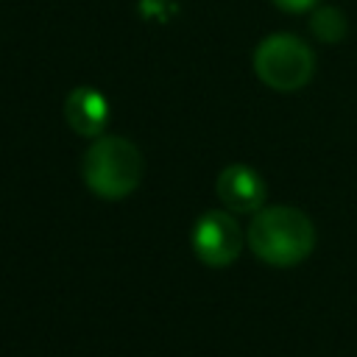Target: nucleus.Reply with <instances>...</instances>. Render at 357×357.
<instances>
[{"mask_svg": "<svg viewBox=\"0 0 357 357\" xmlns=\"http://www.w3.org/2000/svg\"><path fill=\"white\" fill-rule=\"evenodd\" d=\"M273 3L284 11H307L310 6H315V0H273Z\"/></svg>", "mask_w": 357, "mask_h": 357, "instance_id": "obj_8", "label": "nucleus"}, {"mask_svg": "<svg viewBox=\"0 0 357 357\" xmlns=\"http://www.w3.org/2000/svg\"><path fill=\"white\" fill-rule=\"evenodd\" d=\"M81 176L98 198H126L142 178V153L126 137L100 134L81 159Z\"/></svg>", "mask_w": 357, "mask_h": 357, "instance_id": "obj_2", "label": "nucleus"}, {"mask_svg": "<svg viewBox=\"0 0 357 357\" xmlns=\"http://www.w3.org/2000/svg\"><path fill=\"white\" fill-rule=\"evenodd\" d=\"M312 31L324 42H337L346 33V20H343V14L337 8H321L312 17Z\"/></svg>", "mask_w": 357, "mask_h": 357, "instance_id": "obj_7", "label": "nucleus"}, {"mask_svg": "<svg viewBox=\"0 0 357 357\" xmlns=\"http://www.w3.org/2000/svg\"><path fill=\"white\" fill-rule=\"evenodd\" d=\"M315 70L312 50L293 33H273L254 50V73L276 92H296L307 86Z\"/></svg>", "mask_w": 357, "mask_h": 357, "instance_id": "obj_3", "label": "nucleus"}, {"mask_svg": "<svg viewBox=\"0 0 357 357\" xmlns=\"http://www.w3.org/2000/svg\"><path fill=\"white\" fill-rule=\"evenodd\" d=\"M240 245H243V234L229 212L212 209L201 215L198 223L192 226V248L198 259L212 268L231 265L240 254Z\"/></svg>", "mask_w": 357, "mask_h": 357, "instance_id": "obj_4", "label": "nucleus"}, {"mask_svg": "<svg viewBox=\"0 0 357 357\" xmlns=\"http://www.w3.org/2000/svg\"><path fill=\"white\" fill-rule=\"evenodd\" d=\"M248 245L262 262L290 268L310 257L315 245V226L296 206H265L248 226Z\"/></svg>", "mask_w": 357, "mask_h": 357, "instance_id": "obj_1", "label": "nucleus"}, {"mask_svg": "<svg viewBox=\"0 0 357 357\" xmlns=\"http://www.w3.org/2000/svg\"><path fill=\"white\" fill-rule=\"evenodd\" d=\"M64 120L75 134L100 137L109 120V103L95 86H75L64 100Z\"/></svg>", "mask_w": 357, "mask_h": 357, "instance_id": "obj_6", "label": "nucleus"}, {"mask_svg": "<svg viewBox=\"0 0 357 357\" xmlns=\"http://www.w3.org/2000/svg\"><path fill=\"white\" fill-rule=\"evenodd\" d=\"M215 192L231 212H259L265 201V184L259 173L245 165H229L215 181Z\"/></svg>", "mask_w": 357, "mask_h": 357, "instance_id": "obj_5", "label": "nucleus"}]
</instances>
